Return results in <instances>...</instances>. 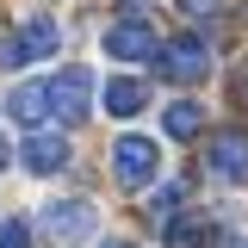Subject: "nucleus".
<instances>
[{
	"mask_svg": "<svg viewBox=\"0 0 248 248\" xmlns=\"http://www.w3.org/2000/svg\"><path fill=\"white\" fill-rule=\"evenodd\" d=\"M205 68H211V50H205V37H168L161 44V56H155V75H168V81H205Z\"/></svg>",
	"mask_w": 248,
	"mask_h": 248,
	"instance_id": "20e7f679",
	"label": "nucleus"
},
{
	"mask_svg": "<svg viewBox=\"0 0 248 248\" xmlns=\"http://www.w3.org/2000/svg\"><path fill=\"white\" fill-rule=\"evenodd\" d=\"M174 205H180V186H168L161 199H149V217H174Z\"/></svg>",
	"mask_w": 248,
	"mask_h": 248,
	"instance_id": "f8f14e48",
	"label": "nucleus"
},
{
	"mask_svg": "<svg viewBox=\"0 0 248 248\" xmlns=\"http://www.w3.org/2000/svg\"><path fill=\"white\" fill-rule=\"evenodd\" d=\"M112 168H118L124 186H149L155 168H161V155H155L149 137H118V143H112Z\"/></svg>",
	"mask_w": 248,
	"mask_h": 248,
	"instance_id": "423d86ee",
	"label": "nucleus"
},
{
	"mask_svg": "<svg viewBox=\"0 0 248 248\" xmlns=\"http://www.w3.org/2000/svg\"><path fill=\"white\" fill-rule=\"evenodd\" d=\"M99 248H130V242H99Z\"/></svg>",
	"mask_w": 248,
	"mask_h": 248,
	"instance_id": "dca6fc26",
	"label": "nucleus"
},
{
	"mask_svg": "<svg viewBox=\"0 0 248 248\" xmlns=\"http://www.w3.org/2000/svg\"><path fill=\"white\" fill-rule=\"evenodd\" d=\"M205 168H211L217 180L242 186L248 180V130H217L211 143H205Z\"/></svg>",
	"mask_w": 248,
	"mask_h": 248,
	"instance_id": "39448f33",
	"label": "nucleus"
},
{
	"mask_svg": "<svg viewBox=\"0 0 248 248\" xmlns=\"http://www.w3.org/2000/svg\"><path fill=\"white\" fill-rule=\"evenodd\" d=\"M37 223H44V236H56V242H87L93 230H99V205H87V199H50Z\"/></svg>",
	"mask_w": 248,
	"mask_h": 248,
	"instance_id": "f257e3e1",
	"label": "nucleus"
},
{
	"mask_svg": "<svg viewBox=\"0 0 248 248\" xmlns=\"http://www.w3.org/2000/svg\"><path fill=\"white\" fill-rule=\"evenodd\" d=\"M199 124H205V106H192V99H174L161 112V130L168 137H199Z\"/></svg>",
	"mask_w": 248,
	"mask_h": 248,
	"instance_id": "9b49d317",
	"label": "nucleus"
},
{
	"mask_svg": "<svg viewBox=\"0 0 248 248\" xmlns=\"http://www.w3.org/2000/svg\"><path fill=\"white\" fill-rule=\"evenodd\" d=\"M0 248H31V236H25V223H6V230H0Z\"/></svg>",
	"mask_w": 248,
	"mask_h": 248,
	"instance_id": "ddd939ff",
	"label": "nucleus"
},
{
	"mask_svg": "<svg viewBox=\"0 0 248 248\" xmlns=\"http://www.w3.org/2000/svg\"><path fill=\"white\" fill-rule=\"evenodd\" d=\"M186 13H217V6H223V0H180Z\"/></svg>",
	"mask_w": 248,
	"mask_h": 248,
	"instance_id": "4468645a",
	"label": "nucleus"
},
{
	"mask_svg": "<svg viewBox=\"0 0 248 248\" xmlns=\"http://www.w3.org/2000/svg\"><path fill=\"white\" fill-rule=\"evenodd\" d=\"M161 44H168V37H155L149 19H118V25H106V56H118V62H155Z\"/></svg>",
	"mask_w": 248,
	"mask_h": 248,
	"instance_id": "7ed1b4c3",
	"label": "nucleus"
},
{
	"mask_svg": "<svg viewBox=\"0 0 248 248\" xmlns=\"http://www.w3.org/2000/svg\"><path fill=\"white\" fill-rule=\"evenodd\" d=\"M149 106V93H143V81H130V75H118V81H106V112L112 118H137Z\"/></svg>",
	"mask_w": 248,
	"mask_h": 248,
	"instance_id": "9d476101",
	"label": "nucleus"
},
{
	"mask_svg": "<svg viewBox=\"0 0 248 248\" xmlns=\"http://www.w3.org/2000/svg\"><path fill=\"white\" fill-rule=\"evenodd\" d=\"M50 106H56L68 124L87 118V106H93V75H87V68H62V75H50Z\"/></svg>",
	"mask_w": 248,
	"mask_h": 248,
	"instance_id": "0eeeda50",
	"label": "nucleus"
},
{
	"mask_svg": "<svg viewBox=\"0 0 248 248\" xmlns=\"http://www.w3.org/2000/svg\"><path fill=\"white\" fill-rule=\"evenodd\" d=\"M50 112H56L50 106V81H25V87L6 93V118H19V124H44Z\"/></svg>",
	"mask_w": 248,
	"mask_h": 248,
	"instance_id": "6e6552de",
	"label": "nucleus"
},
{
	"mask_svg": "<svg viewBox=\"0 0 248 248\" xmlns=\"http://www.w3.org/2000/svg\"><path fill=\"white\" fill-rule=\"evenodd\" d=\"M6 161H13V149H6V137H0V168H6Z\"/></svg>",
	"mask_w": 248,
	"mask_h": 248,
	"instance_id": "2eb2a0df",
	"label": "nucleus"
},
{
	"mask_svg": "<svg viewBox=\"0 0 248 248\" xmlns=\"http://www.w3.org/2000/svg\"><path fill=\"white\" fill-rule=\"evenodd\" d=\"M25 168L31 174H56V168H68V143H62L56 130H37L25 143Z\"/></svg>",
	"mask_w": 248,
	"mask_h": 248,
	"instance_id": "1a4fd4ad",
	"label": "nucleus"
},
{
	"mask_svg": "<svg viewBox=\"0 0 248 248\" xmlns=\"http://www.w3.org/2000/svg\"><path fill=\"white\" fill-rule=\"evenodd\" d=\"M56 44H62L56 19H25V25L0 44V62H6V68H25V62H37V56H56Z\"/></svg>",
	"mask_w": 248,
	"mask_h": 248,
	"instance_id": "f03ea898",
	"label": "nucleus"
}]
</instances>
